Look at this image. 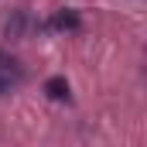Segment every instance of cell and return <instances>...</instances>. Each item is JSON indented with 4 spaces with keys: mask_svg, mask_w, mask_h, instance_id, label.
I'll list each match as a JSON object with an SVG mask.
<instances>
[{
    "mask_svg": "<svg viewBox=\"0 0 147 147\" xmlns=\"http://www.w3.org/2000/svg\"><path fill=\"white\" fill-rule=\"evenodd\" d=\"M31 34H41V21H34L28 10H14L7 21H3V38L7 41H24Z\"/></svg>",
    "mask_w": 147,
    "mask_h": 147,
    "instance_id": "6da1fadb",
    "label": "cell"
},
{
    "mask_svg": "<svg viewBox=\"0 0 147 147\" xmlns=\"http://www.w3.org/2000/svg\"><path fill=\"white\" fill-rule=\"evenodd\" d=\"M7 89H10V79H3V75H0V96H3Z\"/></svg>",
    "mask_w": 147,
    "mask_h": 147,
    "instance_id": "5b68a950",
    "label": "cell"
},
{
    "mask_svg": "<svg viewBox=\"0 0 147 147\" xmlns=\"http://www.w3.org/2000/svg\"><path fill=\"white\" fill-rule=\"evenodd\" d=\"M7 72L14 75V79H21L24 69H21V62H17V58H10V55H3V51H0V75L7 79Z\"/></svg>",
    "mask_w": 147,
    "mask_h": 147,
    "instance_id": "277c9868",
    "label": "cell"
},
{
    "mask_svg": "<svg viewBox=\"0 0 147 147\" xmlns=\"http://www.w3.org/2000/svg\"><path fill=\"white\" fill-rule=\"evenodd\" d=\"M41 31H62V34H75V31H82V17H79V10H58L51 21H45V24H41Z\"/></svg>",
    "mask_w": 147,
    "mask_h": 147,
    "instance_id": "7a4b0ae2",
    "label": "cell"
},
{
    "mask_svg": "<svg viewBox=\"0 0 147 147\" xmlns=\"http://www.w3.org/2000/svg\"><path fill=\"white\" fill-rule=\"evenodd\" d=\"M45 92H48V99H58V103H65V99H69V82H65L62 75H51V79L45 82Z\"/></svg>",
    "mask_w": 147,
    "mask_h": 147,
    "instance_id": "3957f363",
    "label": "cell"
}]
</instances>
